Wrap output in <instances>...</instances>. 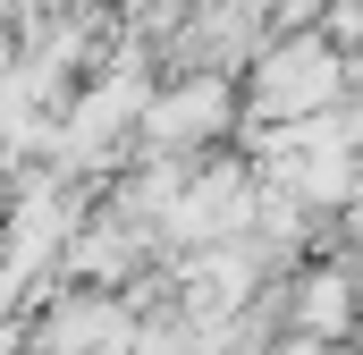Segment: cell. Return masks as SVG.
I'll return each instance as SVG.
<instances>
[{
	"label": "cell",
	"mask_w": 363,
	"mask_h": 355,
	"mask_svg": "<svg viewBox=\"0 0 363 355\" xmlns=\"http://www.w3.org/2000/svg\"><path fill=\"white\" fill-rule=\"evenodd\" d=\"M338 85H347V60H338V43H321V34H287V43H271V51L254 60V102H262L271 127L313 119V110H338Z\"/></svg>",
	"instance_id": "6da1fadb"
},
{
	"label": "cell",
	"mask_w": 363,
	"mask_h": 355,
	"mask_svg": "<svg viewBox=\"0 0 363 355\" xmlns=\"http://www.w3.org/2000/svg\"><path fill=\"white\" fill-rule=\"evenodd\" d=\"M228 127V77H178L169 93H152V110H144V144L152 153H194V144H211Z\"/></svg>",
	"instance_id": "7a4b0ae2"
},
{
	"label": "cell",
	"mask_w": 363,
	"mask_h": 355,
	"mask_svg": "<svg viewBox=\"0 0 363 355\" xmlns=\"http://www.w3.org/2000/svg\"><path fill=\"white\" fill-rule=\"evenodd\" d=\"M135 347V330H127V313L93 288V296H60L51 305V322H43V355H127Z\"/></svg>",
	"instance_id": "3957f363"
},
{
	"label": "cell",
	"mask_w": 363,
	"mask_h": 355,
	"mask_svg": "<svg viewBox=\"0 0 363 355\" xmlns=\"http://www.w3.org/2000/svg\"><path fill=\"white\" fill-rule=\"evenodd\" d=\"M287 305H296V322L313 339H347L355 330V305H363V279L355 271H313V279L287 288Z\"/></svg>",
	"instance_id": "277c9868"
},
{
	"label": "cell",
	"mask_w": 363,
	"mask_h": 355,
	"mask_svg": "<svg viewBox=\"0 0 363 355\" xmlns=\"http://www.w3.org/2000/svg\"><path fill=\"white\" fill-rule=\"evenodd\" d=\"M237 355H279V347H237Z\"/></svg>",
	"instance_id": "5b68a950"
},
{
	"label": "cell",
	"mask_w": 363,
	"mask_h": 355,
	"mask_svg": "<svg viewBox=\"0 0 363 355\" xmlns=\"http://www.w3.org/2000/svg\"><path fill=\"white\" fill-rule=\"evenodd\" d=\"M135 9H144V0H135Z\"/></svg>",
	"instance_id": "8992f818"
}]
</instances>
